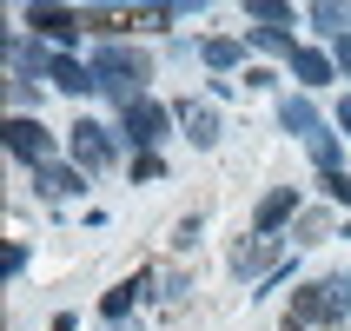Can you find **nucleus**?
<instances>
[{"mask_svg":"<svg viewBox=\"0 0 351 331\" xmlns=\"http://www.w3.org/2000/svg\"><path fill=\"white\" fill-rule=\"evenodd\" d=\"M252 20L265 27V34H285V27H292V7H278V0H252Z\"/></svg>","mask_w":351,"mask_h":331,"instance_id":"nucleus-15","label":"nucleus"},{"mask_svg":"<svg viewBox=\"0 0 351 331\" xmlns=\"http://www.w3.org/2000/svg\"><path fill=\"white\" fill-rule=\"evenodd\" d=\"M345 312H351V278H318V285H305V292L292 298V312H285V331H298V325H318V331H338L345 325Z\"/></svg>","mask_w":351,"mask_h":331,"instance_id":"nucleus-1","label":"nucleus"},{"mask_svg":"<svg viewBox=\"0 0 351 331\" xmlns=\"http://www.w3.org/2000/svg\"><path fill=\"white\" fill-rule=\"evenodd\" d=\"M325 199H351V179L345 173H325Z\"/></svg>","mask_w":351,"mask_h":331,"instance_id":"nucleus-20","label":"nucleus"},{"mask_svg":"<svg viewBox=\"0 0 351 331\" xmlns=\"http://www.w3.org/2000/svg\"><path fill=\"white\" fill-rule=\"evenodd\" d=\"M146 292H153V272H133L126 285H113V292H106V305H99V312H106V318H126V312H133V298H146Z\"/></svg>","mask_w":351,"mask_h":331,"instance_id":"nucleus-12","label":"nucleus"},{"mask_svg":"<svg viewBox=\"0 0 351 331\" xmlns=\"http://www.w3.org/2000/svg\"><path fill=\"white\" fill-rule=\"evenodd\" d=\"M27 27H40V34H47V40H60V47H73L86 20H80V14H66V7H27Z\"/></svg>","mask_w":351,"mask_h":331,"instance_id":"nucleus-8","label":"nucleus"},{"mask_svg":"<svg viewBox=\"0 0 351 331\" xmlns=\"http://www.w3.org/2000/svg\"><path fill=\"white\" fill-rule=\"evenodd\" d=\"M292 73L305 79V86H325V79H332V60H325V53H305V47H298V53H292Z\"/></svg>","mask_w":351,"mask_h":331,"instance_id":"nucleus-14","label":"nucleus"},{"mask_svg":"<svg viewBox=\"0 0 351 331\" xmlns=\"http://www.w3.org/2000/svg\"><path fill=\"white\" fill-rule=\"evenodd\" d=\"M27 66H34V73H47L53 79V86H66V93H86V86H93V66H80V60H66V53H27Z\"/></svg>","mask_w":351,"mask_h":331,"instance_id":"nucleus-5","label":"nucleus"},{"mask_svg":"<svg viewBox=\"0 0 351 331\" xmlns=\"http://www.w3.org/2000/svg\"><path fill=\"white\" fill-rule=\"evenodd\" d=\"M179 126H186L193 146H213V139H219V113L206 106V99H179Z\"/></svg>","mask_w":351,"mask_h":331,"instance_id":"nucleus-9","label":"nucleus"},{"mask_svg":"<svg viewBox=\"0 0 351 331\" xmlns=\"http://www.w3.org/2000/svg\"><path fill=\"white\" fill-rule=\"evenodd\" d=\"M173 245H179V252H193V245H199V219H186V225H179Z\"/></svg>","mask_w":351,"mask_h":331,"instance_id":"nucleus-19","label":"nucleus"},{"mask_svg":"<svg viewBox=\"0 0 351 331\" xmlns=\"http://www.w3.org/2000/svg\"><path fill=\"white\" fill-rule=\"evenodd\" d=\"M34 186H40V199H73V193H86V179H80L73 166H40Z\"/></svg>","mask_w":351,"mask_h":331,"instance_id":"nucleus-10","label":"nucleus"},{"mask_svg":"<svg viewBox=\"0 0 351 331\" xmlns=\"http://www.w3.org/2000/svg\"><path fill=\"white\" fill-rule=\"evenodd\" d=\"M206 66H239V40H199Z\"/></svg>","mask_w":351,"mask_h":331,"instance_id":"nucleus-16","label":"nucleus"},{"mask_svg":"<svg viewBox=\"0 0 351 331\" xmlns=\"http://www.w3.org/2000/svg\"><path fill=\"white\" fill-rule=\"evenodd\" d=\"M53 331H73V318H53Z\"/></svg>","mask_w":351,"mask_h":331,"instance_id":"nucleus-23","label":"nucleus"},{"mask_svg":"<svg viewBox=\"0 0 351 331\" xmlns=\"http://www.w3.org/2000/svg\"><path fill=\"white\" fill-rule=\"evenodd\" d=\"M146 73H153V66H146L139 47H99V53H93V86L113 93V99H126V106L139 99V79H146Z\"/></svg>","mask_w":351,"mask_h":331,"instance_id":"nucleus-2","label":"nucleus"},{"mask_svg":"<svg viewBox=\"0 0 351 331\" xmlns=\"http://www.w3.org/2000/svg\"><path fill=\"white\" fill-rule=\"evenodd\" d=\"M278 119H285V133H298V139H312L318 126H325V119H318L305 99H278Z\"/></svg>","mask_w":351,"mask_h":331,"instance_id":"nucleus-13","label":"nucleus"},{"mask_svg":"<svg viewBox=\"0 0 351 331\" xmlns=\"http://www.w3.org/2000/svg\"><path fill=\"white\" fill-rule=\"evenodd\" d=\"M338 66H345V73H351V34L338 40Z\"/></svg>","mask_w":351,"mask_h":331,"instance_id":"nucleus-21","label":"nucleus"},{"mask_svg":"<svg viewBox=\"0 0 351 331\" xmlns=\"http://www.w3.org/2000/svg\"><path fill=\"white\" fill-rule=\"evenodd\" d=\"M325 225H332L325 212H298V219H292V238H305V245H312V238L325 232Z\"/></svg>","mask_w":351,"mask_h":331,"instance_id":"nucleus-17","label":"nucleus"},{"mask_svg":"<svg viewBox=\"0 0 351 331\" xmlns=\"http://www.w3.org/2000/svg\"><path fill=\"white\" fill-rule=\"evenodd\" d=\"M338 126H345V133H351V99H345V106H338Z\"/></svg>","mask_w":351,"mask_h":331,"instance_id":"nucleus-22","label":"nucleus"},{"mask_svg":"<svg viewBox=\"0 0 351 331\" xmlns=\"http://www.w3.org/2000/svg\"><path fill=\"white\" fill-rule=\"evenodd\" d=\"M272 265H278V252H272V238H265V232H245L232 245V272L239 278H258V272H272Z\"/></svg>","mask_w":351,"mask_h":331,"instance_id":"nucleus-7","label":"nucleus"},{"mask_svg":"<svg viewBox=\"0 0 351 331\" xmlns=\"http://www.w3.org/2000/svg\"><path fill=\"white\" fill-rule=\"evenodd\" d=\"M73 159L80 166H113V133H106V126H99V119H80L73 126Z\"/></svg>","mask_w":351,"mask_h":331,"instance_id":"nucleus-6","label":"nucleus"},{"mask_svg":"<svg viewBox=\"0 0 351 331\" xmlns=\"http://www.w3.org/2000/svg\"><path fill=\"white\" fill-rule=\"evenodd\" d=\"M7 153L14 159H27V166H53V133L40 126V119H7Z\"/></svg>","mask_w":351,"mask_h":331,"instance_id":"nucleus-3","label":"nucleus"},{"mask_svg":"<svg viewBox=\"0 0 351 331\" xmlns=\"http://www.w3.org/2000/svg\"><path fill=\"white\" fill-rule=\"evenodd\" d=\"M166 106H159V99H133V106H126V139H133L139 153H153L159 139H166Z\"/></svg>","mask_w":351,"mask_h":331,"instance_id":"nucleus-4","label":"nucleus"},{"mask_svg":"<svg viewBox=\"0 0 351 331\" xmlns=\"http://www.w3.org/2000/svg\"><path fill=\"white\" fill-rule=\"evenodd\" d=\"M159 173H166V166H159V153H139V159H133V179H139V186H146V179H159Z\"/></svg>","mask_w":351,"mask_h":331,"instance_id":"nucleus-18","label":"nucleus"},{"mask_svg":"<svg viewBox=\"0 0 351 331\" xmlns=\"http://www.w3.org/2000/svg\"><path fill=\"white\" fill-rule=\"evenodd\" d=\"M292 212H298V193H292V186H278V193H265V206L252 212V232H272V225H285Z\"/></svg>","mask_w":351,"mask_h":331,"instance_id":"nucleus-11","label":"nucleus"}]
</instances>
